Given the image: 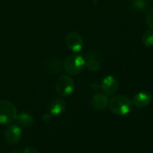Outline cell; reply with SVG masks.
<instances>
[{"mask_svg":"<svg viewBox=\"0 0 153 153\" xmlns=\"http://www.w3.org/2000/svg\"><path fill=\"white\" fill-rule=\"evenodd\" d=\"M86 67L85 58L79 54H71L63 61V68L67 74L76 76L80 74Z\"/></svg>","mask_w":153,"mask_h":153,"instance_id":"1","label":"cell"},{"mask_svg":"<svg viewBox=\"0 0 153 153\" xmlns=\"http://www.w3.org/2000/svg\"><path fill=\"white\" fill-rule=\"evenodd\" d=\"M109 109L116 115H126L131 110V101L124 96H115L108 103Z\"/></svg>","mask_w":153,"mask_h":153,"instance_id":"2","label":"cell"},{"mask_svg":"<svg viewBox=\"0 0 153 153\" xmlns=\"http://www.w3.org/2000/svg\"><path fill=\"white\" fill-rule=\"evenodd\" d=\"M17 109L7 100H0V124H8L16 120Z\"/></svg>","mask_w":153,"mask_h":153,"instance_id":"3","label":"cell"},{"mask_svg":"<svg viewBox=\"0 0 153 153\" xmlns=\"http://www.w3.org/2000/svg\"><path fill=\"white\" fill-rule=\"evenodd\" d=\"M75 84L72 79L68 76H60L55 84L56 93L60 97H68L74 92Z\"/></svg>","mask_w":153,"mask_h":153,"instance_id":"4","label":"cell"},{"mask_svg":"<svg viewBox=\"0 0 153 153\" xmlns=\"http://www.w3.org/2000/svg\"><path fill=\"white\" fill-rule=\"evenodd\" d=\"M65 42L68 48L76 53L79 52L83 49V39L81 35L76 32H69L65 37Z\"/></svg>","mask_w":153,"mask_h":153,"instance_id":"5","label":"cell"},{"mask_svg":"<svg viewBox=\"0 0 153 153\" xmlns=\"http://www.w3.org/2000/svg\"><path fill=\"white\" fill-rule=\"evenodd\" d=\"M100 88L107 96H114L119 88V82L113 76H107L102 80Z\"/></svg>","mask_w":153,"mask_h":153,"instance_id":"6","label":"cell"},{"mask_svg":"<svg viewBox=\"0 0 153 153\" xmlns=\"http://www.w3.org/2000/svg\"><path fill=\"white\" fill-rule=\"evenodd\" d=\"M22 138V129L17 124H11L5 130V139L11 144L17 143Z\"/></svg>","mask_w":153,"mask_h":153,"instance_id":"7","label":"cell"},{"mask_svg":"<svg viewBox=\"0 0 153 153\" xmlns=\"http://www.w3.org/2000/svg\"><path fill=\"white\" fill-rule=\"evenodd\" d=\"M152 101V97L149 93L147 92H140L134 95L131 100V104L138 108L148 106Z\"/></svg>","mask_w":153,"mask_h":153,"instance_id":"8","label":"cell"},{"mask_svg":"<svg viewBox=\"0 0 153 153\" xmlns=\"http://www.w3.org/2000/svg\"><path fill=\"white\" fill-rule=\"evenodd\" d=\"M48 109L51 116H58V115H60L65 111L66 104L60 98H54L50 102Z\"/></svg>","mask_w":153,"mask_h":153,"instance_id":"9","label":"cell"},{"mask_svg":"<svg viewBox=\"0 0 153 153\" xmlns=\"http://www.w3.org/2000/svg\"><path fill=\"white\" fill-rule=\"evenodd\" d=\"M108 103H109V100L107 98V96L102 93H97L91 98L92 106L98 111L105 109L108 106Z\"/></svg>","mask_w":153,"mask_h":153,"instance_id":"10","label":"cell"},{"mask_svg":"<svg viewBox=\"0 0 153 153\" xmlns=\"http://www.w3.org/2000/svg\"><path fill=\"white\" fill-rule=\"evenodd\" d=\"M63 68V61L59 58H52L46 64V69L51 74H58Z\"/></svg>","mask_w":153,"mask_h":153,"instance_id":"11","label":"cell"},{"mask_svg":"<svg viewBox=\"0 0 153 153\" xmlns=\"http://www.w3.org/2000/svg\"><path fill=\"white\" fill-rule=\"evenodd\" d=\"M16 121L18 123V125L25 127V128H28L31 127L33 124V117L32 116V114H30L27 112H23L19 114H17L16 117Z\"/></svg>","mask_w":153,"mask_h":153,"instance_id":"12","label":"cell"},{"mask_svg":"<svg viewBox=\"0 0 153 153\" xmlns=\"http://www.w3.org/2000/svg\"><path fill=\"white\" fill-rule=\"evenodd\" d=\"M86 60V67L90 70V71H98L101 68V63L100 61L95 57L94 53H88L87 54V58L85 59Z\"/></svg>","mask_w":153,"mask_h":153,"instance_id":"13","label":"cell"},{"mask_svg":"<svg viewBox=\"0 0 153 153\" xmlns=\"http://www.w3.org/2000/svg\"><path fill=\"white\" fill-rule=\"evenodd\" d=\"M141 41L146 47H152L153 46V30H147L143 33L141 37Z\"/></svg>","mask_w":153,"mask_h":153,"instance_id":"14","label":"cell"},{"mask_svg":"<svg viewBox=\"0 0 153 153\" xmlns=\"http://www.w3.org/2000/svg\"><path fill=\"white\" fill-rule=\"evenodd\" d=\"M146 0H132L131 2V7L136 11L144 9L146 7Z\"/></svg>","mask_w":153,"mask_h":153,"instance_id":"15","label":"cell"},{"mask_svg":"<svg viewBox=\"0 0 153 153\" xmlns=\"http://www.w3.org/2000/svg\"><path fill=\"white\" fill-rule=\"evenodd\" d=\"M146 25L153 30V8L149 9L146 14Z\"/></svg>","mask_w":153,"mask_h":153,"instance_id":"16","label":"cell"},{"mask_svg":"<svg viewBox=\"0 0 153 153\" xmlns=\"http://www.w3.org/2000/svg\"><path fill=\"white\" fill-rule=\"evenodd\" d=\"M23 153H39V151L34 148V147H26L25 149H24V152Z\"/></svg>","mask_w":153,"mask_h":153,"instance_id":"17","label":"cell"},{"mask_svg":"<svg viewBox=\"0 0 153 153\" xmlns=\"http://www.w3.org/2000/svg\"><path fill=\"white\" fill-rule=\"evenodd\" d=\"M51 114L50 113H47V114L42 115V121L43 122H49L51 120Z\"/></svg>","mask_w":153,"mask_h":153,"instance_id":"18","label":"cell"},{"mask_svg":"<svg viewBox=\"0 0 153 153\" xmlns=\"http://www.w3.org/2000/svg\"><path fill=\"white\" fill-rule=\"evenodd\" d=\"M90 87H91V89H93V90H94V89H95V90H97L98 88H100V86H98L97 84H92Z\"/></svg>","mask_w":153,"mask_h":153,"instance_id":"19","label":"cell"},{"mask_svg":"<svg viewBox=\"0 0 153 153\" xmlns=\"http://www.w3.org/2000/svg\"><path fill=\"white\" fill-rule=\"evenodd\" d=\"M12 153H21V152H19V151H14V152H12Z\"/></svg>","mask_w":153,"mask_h":153,"instance_id":"20","label":"cell"}]
</instances>
